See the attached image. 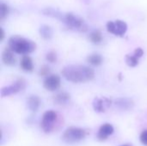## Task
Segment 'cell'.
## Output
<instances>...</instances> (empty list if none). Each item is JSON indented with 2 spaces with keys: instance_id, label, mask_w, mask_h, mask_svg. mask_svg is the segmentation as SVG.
<instances>
[{
  "instance_id": "15",
  "label": "cell",
  "mask_w": 147,
  "mask_h": 146,
  "mask_svg": "<svg viewBox=\"0 0 147 146\" xmlns=\"http://www.w3.org/2000/svg\"><path fill=\"white\" fill-rule=\"evenodd\" d=\"M70 99H71V96L68 93L60 92V93H58L56 96H54L53 102L57 105H65L66 103H68Z\"/></svg>"
},
{
  "instance_id": "22",
  "label": "cell",
  "mask_w": 147,
  "mask_h": 146,
  "mask_svg": "<svg viewBox=\"0 0 147 146\" xmlns=\"http://www.w3.org/2000/svg\"><path fill=\"white\" fill-rule=\"evenodd\" d=\"M39 75L40 77H47L48 75H50V68L47 65H43L40 67V71H39Z\"/></svg>"
},
{
  "instance_id": "21",
  "label": "cell",
  "mask_w": 147,
  "mask_h": 146,
  "mask_svg": "<svg viewBox=\"0 0 147 146\" xmlns=\"http://www.w3.org/2000/svg\"><path fill=\"white\" fill-rule=\"evenodd\" d=\"M46 59L49 62V63H55L58 59V56L57 53L53 51H51L47 53L46 55Z\"/></svg>"
},
{
  "instance_id": "11",
  "label": "cell",
  "mask_w": 147,
  "mask_h": 146,
  "mask_svg": "<svg viewBox=\"0 0 147 146\" xmlns=\"http://www.w3.org/2000/svg\"><path fill=\"white\" fill-rule=\"evenodd\" d=\"M114 133V126L111 124L106 123L100 126L97 133V139L100 141H105L109 137Z\"/></svg>"
},
{
  "instance_id": "2",
  "label": "cell",
  "mask_w": 147,
  "mask_h": 146,
  "mask_svg": "<svg viewBox=\"0 0 147 146\" xmlns=\"http://www.w3.org/2000/svg\"><path fill=\"white\" fill-rule=\"evenodd\" d=\"M9 47L17 54L27 55L36 50V43L28 38L19 35L11 36L8 40Z\"/></svg>"
},
{
  "instance_id": "26",
  "label": "cell",
  "mask_w": 147,
  "mask_h": 146,
  "mask_svg": "<svg viewBox=\"0 0 147 146\" xmlns=\"http://www.w3.org/2000/svg\"><path fill=\"white\" fill-rule=\"evenodd\" d=\"M121 146H133L132 145H130V144H125V145H122Z\"/></svg>"
},
{
  "instance_id": "24",
  "label": "cell",
  "mask_w": 147,
  "mask_h": 146,
  "mask_svg": "<svg viewBox=\"0 0 147 146\" xmlns=\"http://www.w3.org/2000/svg\"><path fill=\"white\" fill-rule=\"evenodd\" d=\"M137 58H139V59H140V58H142V56L144 55V51H143V49L141 48V47H138V48H136L135 50H134V52H133Z\"/></svg>"
},
{
  "instance_id": "6",
  "label": "cell",
  "mask_w": 147,
  "mask_h": 146,
  "mask_svg": "<svg viewBox=\"0 0 147 146\" xmlns=\"http://www.w3.org/2000/svg\"><path fill=\"white\" fill-rule=\"evenodd\" d=\"M27 82L23 78H18L16 79L12 84L3 87L0 90V95L2 97L9 96L15 94H17L26 89Z\"/></svg>"
},
{
  "instance_id": "20",
  "label": "cell",
  "mask_w": 147,
  "mask_h": 146,
  "mask_svg": "<svg viewBox=\"0 0 147 146\" xmlns=\"http://www.w3.org/2000/svg\"><path fill=\"white\" fill-rule=\"evenodd\" d=\"M9 14V7L7 4L1 3H0V20L3 21L4 18L8 16Z\"/></svg>"
},
{
  "instance_id": "12",
  "label": "cell",
  "mask_w": 147,
  "mask_h": 146,
  "mask_svg": "<svg viewBox=\"0 0 147 146\" xmlns=\"http://www.w3.org/2000/svg\"><path fill=\"white\" fill-rule=\"evenodd\" d=\"M2 61L7 66H14L16 63V58L15 52L9 48H5L2 52Z\"/></svg>"
},
{
  "instance_id": "17",
  "label": "cell",
  "mask_w": 147,
  "mask_h": 146,
  "mask_svg": "<svg viewBox=\"0 0 147 146\" xmlns=\"http://www.w3.org/2000/svg\"><path fill=\"white\" fill-rule=\"evenodd\" d=\"M87 62L91 65L99 66L102 64L103 59H102V55H100L98 53H92L87 57Z\"/></svg>"
},
{
  "instance_id": "16",
  "label": "cell",
  "mask_w": 147,
  "mask_h": 146,
  "mask_svg": "<svg viewBox=\"0 0 147 146\" xmlns=\"http://www.w3.org/2000/svg\"><path fill=\"white\" fill-rule=\"evenodd\" d=\"M39 32H40V35L44 40H47L52 39L53 35V31L52 28L48 25H41L40 27Z\"/></svg>"
},
{
  "instance_id": "25",
  "label": "cell",
  "mask_w": 147,
  "mask_h": 146,
  "mask_svg": "<svg viewBox=\"0 0 147 146\" xmlns=\"http://www.w3.org/2000/svg\"><path fill=\"white\" fill-rule=\"evenodd\" d=\"M0 31H1V38H0V40L2 41L3 40V38H4V32H3V30L2 28H0Z\"/></svg>"
},
{
  "instance_id": "9",
  "label": "cell",
  "mask_w": 147,
  "mask_h": 146,
  "mask_svg": "<svg viewBox=\"0 0 147 146\" xmlns=\"http://www.w3.org/2000/svg\"><path fill=\"white\" fill-rule=\"evenodd\" d=\"M112 105V101L108 97H96L93 101L92 106L96 112L104 113Z\"/></svg>"
},
{
  "instance_id": "5",
  "label": "cell",
  "mask_w": 147,
  "mask_h": 146,
  "mask_svg": "<svg viewBox=\"0 0 147 146\" xmlns=\"http://www.w3.org/2000/svg\"><path fill=\"white\" fill-rule=\"evenodd\" d=\"M86 131L80 127L71 126L67 128L62 135V140L67 144H75L82 141L86 137Z\"/></svg>"
},
{
  "instance_id": "1",
  "label": "cell",
  "mask_w": 147,
  "mask_h": 146,
  "mask_svg": "<svg viewBox=\"0 0 147 146\" xmlns=\"http://www.w3.org/2000/svg\"><path fill=\"white\" fill-rule=\"evenodd\" d=\"M63 77L69 82L74 83H87L94 79L95 71L89 66L80 65H71L63 68Z\"/></svg>"
},
{
  "instance_id": "10",
  "label": "cell",
  "mask_w": 147,
  "mask_h": 146,
  "mask_svg": "<svg viewBox=\"0 0 147 146\" xmlns=\"http://www.w3.org/2000/svg\"><path fill=\"white\" fill-rule=\"evenodd\" d=\"M115 106L121 111H128L134 108V102L131 98L121 97L115 101Z\"/></svg>"
},
{
  "instance_id": "18",
  "label": "cell",
  "mask_w": 147,
  "mask_h": 146,
  "mask_svg": "<svg viewBox=\"0 0 147 146\" xmlns=\"http://www.w3.org/2000/svg\"><path fill=\"white\" fill-rule=\"evenodd\" d=\"M89 40L94 45H99L102 41V34L100 30H94L89 35Z\"/></svg>"
},
{
  "instance_id": "19",
  "label": "cell",
  "mask_w": 147,
  "mask_h": 146,
  "mask_svg": "<svg viewBox=\"0 0 147 146\" xmlns=\"http://www.w3.org/2000/svg\"><path fill=\"white\" fill-rule=\"evenodd\" d=\"M126 64L130 67H136L140 63V59L137 58L134 53L132 54H127L125 57Z\"/></svg>"
},
{
  "instance_id": "23",
  "label": "cell",
  "mask_w": 147,
  "mask_h": 146,
  "mask_svg": "<svg viewBox=\"0 0 147 146\" xmlns=\"http://www.w3.org/2000/svg\"><path fill=\"white\" fill-rule=\"evenodd\" d=\"M140 140L142 145L147 146V130H145L141 133L140 137Z\"/></svg>"
},
{
  "instance_id": "13",
  "label": "cell",
  "mask_w": 147,
  "mask_h": 146,
  "mask_svg": "<svg viewBox=\"0 0 147 146\" xmlns=\"http://www.w3.org/2000/svg\"><path fill=\"white\" fill-rule=\"evenodd\" d=\"M20 67L25 72H32L34 71V63L32 59L27 54L23 55L20 61Z\"/></svg>"
},
{
  "instance_id": "14",
  "label": "cell",
  "mask_w": 147,
  "mask_h": 146,
  "mask_svg": "<svg viewBox=\"0 0 147 146\" xmlns=\"http://www.w3.org/2000/svg\"><path fill=\"white\" fill-rule=\"evenodd\" d=\"M27 106H28V108L32 112L38 111V109L40 106V97L35 95H32V96H28V98L27 99Z\"/></svg>"
},
{
  "instance_id": "3",
  "label": "cell",
  "mask_w": 147,
  "mask_h": 146,
  "mask_svg": "<svg viewBox=\"0 0 147 146\" xmlns=\"http://www.w3.org/2000/svg\"><path fill=\"white\" fill-rule=\"evenodd\" d=\"M60 21L64 22L69 28L73 30H77L79 32H86L89 29L88 25L85 23L83 18L71 12L63 13Z\"/></svg>"
},
{
  "instance_id": "7",
  "label": "cell",
  "mask_w": 147,
  "mask_h": 146,
  "mask_svg": "<svg viewBox=\"0 0 147 146\" xmlns=\"http://www.w3.org/2000/svg\"><path fill=\"white\" fill-rule=\"evenodd\" d=\"M106 28L109 33L116 36H123L127 31V24L122 20L109 21L107 22Z\"/></svg>"
},
{
  "instance_id": "4",
  "label": "cell",
  "mask_w": 147,
  "mask_h": 146,
  "mask_svg": "<svg viewBox=\"0 0 147 146\" xmlns=\"http://www.w3.org/2000/svg\"><path fill=\"white\" fill-rule=\"evenodd\" d=\"M59 122V114L54 110H47L44 113L41 122L40 127L45 133H51L54 131Z\"/></svg>"
},
{
  "instance_id": "8",
  "label": "cell",
  "mask_w": 147,
  "mask_h": 146,
  "mask_svg": "<svg viewBox=\"0 0 147 146\" xmlns=\"http://www.w3.org/2000/svg\"><path fill=\"white\" fill-rule=\"evenodd\" d=\"M61 84V79L60 77L57 74H50L47 77H45L43 82L44 88L51 92H53L59 89Z\"/></svg>"
}]
</instances>
